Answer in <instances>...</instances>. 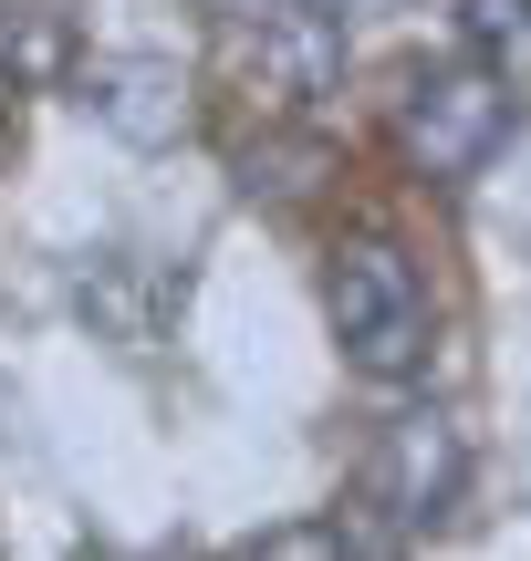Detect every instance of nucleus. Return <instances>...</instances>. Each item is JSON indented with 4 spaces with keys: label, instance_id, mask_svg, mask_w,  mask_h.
Masks as SVG:
<instances>
[{
    "label": "nucleus",
    "instance_id": "obj_1",
    "mask_svg": "<svg viewBox=\"0 0 531 561\" xmlns=\"http://www.w3.org/2000/svg\"><path fill=\"white\" fill-rule=\"evenodd\" d=\"M324 322H334V343H344V364L365 385H407L417 364H428V333H438L428 280H417V261L396 240H344V250H334Z\"/></svg>",
    "mask_w": 531,
    "mask_h": 561
},
{
    "label": "nucleus",
    "instance_id": "obj_2",
    "mask_svg": "<svg viewBox=\"0 0 531 561\" xmlns=\"http://www.w3.org/2000/svg\"><path fill=\"white\" fill-rule=\"evenodd\" d=\"M511 115H521V104L500 94L470 53H449V62H417V73L396 83L386 136H396V157H407L428 187H470L479 167L511 146Z\"/></svg>",
    "mask_w": 531,
    "mask_h": 561
},
{
    "label": "nucleus",
    "instance_id": "obj_3",
    "mask_svg": "<svg viewBox=\"0 0 531 561\" xmlns=\"http://www.w3.org/2000/svg\"><path fill=\"white\" fill-rule=\"evenodd\" d=\"M459 500H470V437H459V416H438V405H396L386 426H375L365 468H354V510H365V530H438L459 520Z\"/></svg>",
    "mask_w": 531,
    "mask_h": 561
},
{
    "label": "nucleus",
    "instance_id": "obj_4",
    "mask_svg": "<svg viewBox=\"0 0 531 561\" xmlns=\"http://www.w3.org/2000/svg\"><path fill=\"white\" fill-rule=\"evenodd\" d=\"M229 73L250 83L271 125H303L313 104L344 83V11L334 0H271V11H219Z\"/></svg>",
    "mask_w": 531,
    "mask_h": 561
},
{
    "label": "nucleus",
    "instance_id": "obj_5",
    "mask_svg": "<svg viewBox=\"0 0 531 561\" xmlns=\"http://www.w3.org/2000/svg\"><path fill=\"white\" fill-rule=\"evenodd\" d=\"M83 115L125 146H167L188 125V73L167 53H104V62H83Z\"/></svg>",
    "mask_w": 531,
    "mask_h": 561
},
{
    "label": "nucleus",
    "instance_id": "obj_6",
    "mask_svg": "<svg viewBox=\"0 0 531 561\" xmlns=\"http://www.w3.org/2000/svg\"><path fill=\"white\" fill-rule=\"evenodd\" d=\"M459 53L511 104H531V0H459Z\"/></svg>",
    "mask_w": 531,
    "mask_h": 561
},
{
    "label": "nucleus",
    "instance_id": "obj_7",
    "mask_svg": "<svg viewBox=\"0 0 531 561\" xmlns=\"http://www.w3.org/2000/svg\"><path fill=\"white\" fill-rule=\"evenodd\" d=\"M229 167H240L250 198L292 208V198H313V187H324V136H303V125H261V136H250Z\"/></svg>",
    "mask_w": 531,
    "mask_h": 561
},
{
    "label": "nucleus",
    "instance_id": "obj_8",
    "mask_svg": "<svg viewBox=\"0 0 531 561\" xmlns=\"http://www.w3.org/2000/svg\"><path fill=\"white\" fill-rule=\"evenodd\" d=\"M229 561H375V541H365V520H292V530H261Z\"/></svg>",
    "mask_w": 531,
    "mask_h": 561
},
{
    "label": "nucleus",
    "instance_id": "obj_9",
    "mask_svg": "<svg viewBox=\"0 0 531 561\" xmlns=\"http://www.w3.org/2000/svg\"><path fill=\"white\" fill-rule=\"evenodd\" d=\"M229 11H271V0H229Z\"/></svg>",
    "mask_w": 531,
    "mask_h": 561
},
{
    "label": "nucleus",
    "instance_id": "obj_10",
    "mask_svg": "<svg viewBox=\"0 0 531 561\" xmlns=\"http://www.w3.org/2000/svg\"><path fill=\"white\" fill-rule=\"evenodd\" d=\"M334 11H344V0H334Z\"/></svg>",
    "mask_w": 531,
    "mask_h": 561
}]
</instances>
